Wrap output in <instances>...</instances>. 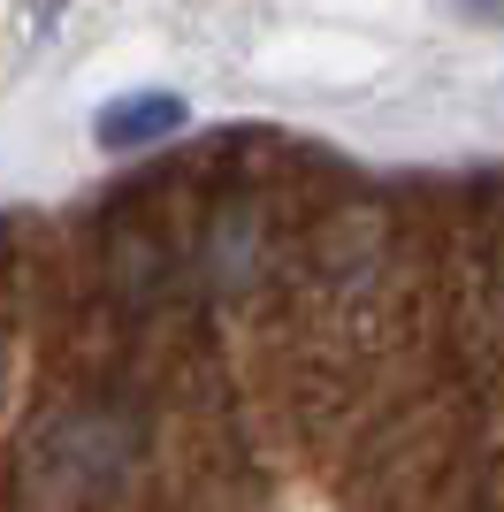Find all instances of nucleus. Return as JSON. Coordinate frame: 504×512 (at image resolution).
I'll return each instance as SVG.
<instances>
[{
	"mask_svg": "<svg viewBox=\"0 0 504 512\" xmlns=\"http://www.w3.org/2000/svg\"><path fill=\"white\" fill-rule=\"evenodd\" d=\"M168 130H184V100H176V92H130V100L100 107L92 138H100L107 153H138V146H153V138H168Z\"/></svg>",
	"mask_w": 504,
	"mask_h": 512,
	"instance_id": "1",
	"label": "nucleus"
}]
</instances>
